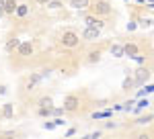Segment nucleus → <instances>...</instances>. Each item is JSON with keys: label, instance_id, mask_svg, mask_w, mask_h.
I'll use <instances>...</instances> for the list:
<instances>
[{"label": "nucleus", "instance_id": "obj_1", "mask_svg": "<svg viewBox=\"0 0 154 139\" xmlns=\"http://www.w3.org/2000/svg\"><path fill=\"white\" fill-rule=\"evenodd\" d=\"M99 33H101V29H97V27H88V29L82 33V37L86 39V41H95V39H99Z\"/></svg>", "mask_w": 154, "mask_h": 139}, {"label": "nucleus", "instance_id": "obj_2", "mask_svg": "<svg viewBox=\"0 0 154 139\" xmlns=\"http://www.w3.org/2000/svg\"><path fill=\"white\" fill-rule=\"evenodd\" d=\"M76 106H78V98H76V96H68V98L64 100V108H66V111H76Z\"/></svg>", "mask_w": 154, "mask_h": 139}, {"label": "nucleus", "instance_id": "obj_3", "mask_svg": "<svg viewBox=\"0 0 154 139\" xmlns=\"http://www.w3.org/2000/svg\"><path fill=\"white\" fill-rule=\"evenodd\" d=\"M62 41H64V45H68V47H74L76 43H78V37H76L74 33H66V35H64V39H62Z\"/></svg>", "mask_w": 154, "mask_h": 139}, {"label": "nucleus", "instance_id": "obj_4", "mask_svg": "<svg viewBox=\"0 0 154 139\" xmlns=\"http://www.w3.org/2000/svg\"><path fill=\"white\" fill-rule=\"evenodd\" d=\"M93 8H95V12H99V14H107V12L111 10L107 2H97V4L93 6Z\"/></svg>", "mask_w": 154, "mask_h": 139}, {"label": "nucleus", "instance_id": "obj_5", "mask_svg": "<svg viewBox=\"0 0 154 139\" xmlns=\"http://www.w3.org/2000/svg\"><path fill=\"white\" fill-rule=\"evenodd\" d=\"M19 53H21V55H31V53H33V45H31V43H21V45H19Z\"/></svg>", "mask_w": 154, "mask_h": 139}, {"label": "nucleus", "instance_id": "obj_6", "mask_svg": "<svg viewBox=\"0 0 154 139\" xmlns=\"http://www.w3.org/2000/svg\"><path fill=\"white\" fill-rule=\"evenodd\" d=\"M136 53H138V47H136V45H125V47H123V55H130V58H134Z\"/></svg>", "mask_w": 154, "mask_h": 139}, {"label": "nucleus", "instance_id": "obj_7", "mask_svg": "<svg viewBox=\"0 0 154 139\" xmlns=\"http://www.w3.org/2000/svg\"><path fill=\"white\" fill-rule=\"evenodd\" d=\"M86 25H88V27H97V29L103 27V23H101L99 19H95V16H86Z\"/></svg>", "mask_w": 154, "mask_h": 139}, {"label": "nucleus", "instance_id": "obj_8", "mask_svg": "<svg viewBox=\"0 0 154 139\" xmlns=\"http://www.w3.org/2000/svg\"><path fill=\"white\" fill-rule=\"evenodd\" d=\"M111 55H113V58H123V47L121 45H113L111 47Z\"/></svg>", "mask_w": 154, "mask_h": 139}, {"label": "nucleus", "instance_id": "obj_9", "mask_svg": "<svg viewBox=\"0 0 154 139\" xmlns=\"http://www.w3.org/2000/svg\"><path fill=\"white\" fill-rule=\"evenodd\" d=\"M39 82H41V76H33L31 80L27 82V88H29V90H33V88H35V86L39 84Z\"/></svg>", "mask_w": 154, "mask_h": 139}, {"label": "nucleus", "instance_id": "obj_10", "mask_svg": "<svg viewBox=\"0 0 154 139\" xmlns=\"http://www.w3.org/2000/svg\"><path fill=\"white\" fill-rule=\"evenodd\" d=\"M148 78V70H138V76H136V82H140L142 84L144 80Z\"/></svg>", "mask_w": 154, "mask_h": 139}, {"label": "nucleus", "instance_id": "obj_11", "mask_svg": "<svg viewBox=\"0 0 154 139\" xmlns=\"http://www.w3.org/2000/svg\"><path fill=\"white\" fill-rule=\"evenodd\" d=\"M14 8H17L14 0H6V2H4V12H14Z\"/></svg>", "mask_w": 154, "mask_h": 139}, {"label": "nucleus", "instance_id": "obj_12", "mask_svg": "<svg viewBox=\"0 0 154 139\" xmlns=\"http://www.w3.org/2000/svg\"><path fill=\"white\" fill-rule=\"evenodd\" d=\"M72 6L74 8H86L88 6V0H72Z\"/></svg>", "mask_w": 154, "mask_h": 139}, {"label": "nucleus", "instance_id": "obj_13", "mask_svg": "<svg viewBox=\"0 0 154 139\" xmlns=\"http://www.w3.org/2000/svg\"><path fill=\"white\" fill-rule=\"evenodd\" d=\"M14 10H17L19 16H25V14L29 12V8H27V4H17V8H14Z\"/></svg>", "mask_w": 154, "mask_h": 139}, {"label": "nucleus", "instance_id": "obj_14", "mask_svg": "<svg viewBox=\"0 0 154 139\" xmlns=\"http://www.w3.org/2000/svg\"><path fill=\"white\" fill-rule=\"evenodd\" d=\"M105 117H111V111H103V113H95L93 119H105Z\"/></svg>", "mask_w": 154, "mask_h": 139}, {"label": "nucleus", "instance_id": "obj_15", "mask_svg": "<svg viewBox=\"0 0 154 139\" xmlns=\"http://www.w3.org/2000/svg\"><path fill=\"white\" fill-rule=\"evenodd\" d=\"M4 117H6V119L12 117V104H4Z\"/></svg>", "mask_w": 154, "mask_h": 139}, {"label": "nucleus", "instance_id": "obj_16", "mask_svg": "<svg viewBox=\"0 0 154 139\" xmlns=\"http://www.w3.org/2000/svg\"><path fill=\"white\" fill-rule=\"evenodd\" d=\"M41 108H51V100H49V98H41Z\"/></svg>", "mask_w": 154, "mask_h": 139}, {"label": "nucleus", "instance_id": "obj_17", "mask_svg": "<svg viewBox=\"0 0 154 139\" xmlns=\"http://www.w3.org/2000/svg\"><path fill=\"white\" fill-rule=\"evenodd\" d=\"M148 104H150V100H140V102H138V106H136V111H142V108H146Z\"/></svg>", "mask_w": 154, "mask_h": 139}, {"label": "nucleus", "instance_id": "obj_18", "mask_svg": "<svg viewBox=\"0 0 154 139\" xmlns=\"http://www.w3.org/2000/svg\"><path fill=\"white\" fill-rule=\"evenodd\" d=\"M14 45H19V39H11V41H8V45H6V47H8V49H12Z\"/></svg>", "mask_w": 154, "mask_h": 139}, {"label": "nucleus", "instance_id": "obj_19", "mask_svg": "<svg viewBox=\"0 0 154 139\" xmlns=\"http://www.w3.org/2000/svg\"><path fill=\"white\" fill-rule=\"evenodd\" d=\"M152 90H154L152 86H146V90H140V96H144V94H150Z\"/></svg>", "mask_w": 154, "mask_h": 139}, {"label": "nucleus", "instance_id": "obj_20", "mask_svg": "<svg viewBox=\"0 0 154 139\" xmlns=\"http://www.w3.org/2000/svg\"><path fill=\"white\" fill-rule=\"evenodd\" d=\"M131 84H134V80H131V78H128V80L123 82V88H130Z\"/></svg>", "mask_w": 154, "mask_h": 139}, {"label": "nucleus", "instance_id": "obj_21", "mask_svg": "<svg viewBox=\"0 0 154 139\" xmlns=\"http://www.w3.org/2000/svg\"><path fill=\"white\" fill-rule=\"evenodd\" d=\"M88 59H91V61H99V53H91V58H88Z\"/></svg>", "mask_w": 154, "mask_h": 139}, {"label": "nucleus", "instance_id": "obj_22", "mask_svg": "<svg viewBox=\"0 0 154 139\" xmlns=\"http://www.w3.org/2000/svg\"><path fill=\"white\" fill-rule=\"evenodd\" d=\"M54 127H56V123H45V129H48V131H51Z\"/></svg>", "mask_w": 154, "mask_h": 139}, {"label": "nucleus", "instance_id": "obj_23", "mask_svg": "<svg viewBox=\"0 0 154 139\" xmlns=\"http://www.w3.org/2000/svg\"><path fill=\"white\" fill-rule=\"evenodd\" d=\"M131 104H134V102L130 100V102H125V106H121V108H125V111H131Z\"/></svg>", "mask_w": 154, "mask_h": 139}, {"label": "nucleus", "instance_id": "obj_24", "mask_svg": "<svg viewBox=\"0 0 154 139\" xmlns=\"http://www.w3.org/2000/svg\"><path fill=\"white\" fill-rule=\"evenodd\" d=\"M4 12V0H0V14Z\"/></svg>", "mask_w": 154, "mask_h": 139}, {"label": "nucleus", "instance_id": "obj_25", "mask_svg": "<svg viewBox=\"0 0 154 139\" xmlns=\"http://www.w3.org/2000/svg\"><path fill=\"white\" fill-rule=\"evenodd\" d=\"M37 2H39V4H45V2H49V0H37Z\"/></svg>", "mask_w": 154, "mask_h": 139}]
</instances>
